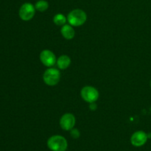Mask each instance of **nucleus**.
Returning <instances> with one entry per match:
<instances>
[{
  "instance_id": "nucleus-7",
  "label": "nucleus",
  "mask_w": 151,
  "mask_h": 151,
  "mask_svg": "<svg viewBox=\"0 0 151 151\" xmlns=\"http://www.w3.org/2000/svg\"><path fill=\"white\" fill-rule=\"evenodd\" d=\"M75 122L76 119L75 116L70 113L63 114L60 119V125L64 131H71L75 127Z\"/></svg>"
},
{
  "instance_id": "nucleus-6",
  "label": "nucleus",
  "mask_w": 151,
  "mask_h": 151,
  "mask_svg": "<svg viewBox=\"0 0 151 151\" xmlns=\"http://www.w3.org/2000/svg\"><path fill=\"white\" fill-rule=\"evenodd\" d=\"M40 60L44 66L51 67L54 66L57 62L55 55L54 53L49 50H44L40 53Z\"/></svg>"
},
{
  "instance_id": "nucleus-11",
  "label": "nucleus",
  "mask_w": 151,
  "mask_h": 151,
  "mask_svg": "<svg viewBox=\"0 0 151 151\" xmlns=\"http://www.w3.org/2000/svg\"><path fill=\"white\" fill-rule=\"evenodd\" d=\"M35 10L39 12H44L48 9L49 3L46 0H38L35 4Z\"/></svg>"
},
{
  "instance_id": "nucleus-4",
  "label": "nucleus",
  "mask_w": 151,
  "mask_h": 151,
  "mask_svg": "<svg viewBox=\"0 0 151 151\" xmlns=\"http://www.w3.org/2000/svg\"><path fill=\"white\" fill-rule=\"evenodd\" d=\"M81 97L87 103H95L99 98V91L94 87L86 86L81 89Z\"/></svg>"
},
{
  "instance_id": "nucleus-13",
  "label": "nucleus",
  "mask_w": 151,
  "mask_h": 151,
  "mask_svg": "<svg viewBox=\"0 0 151 151\" xmlns=\"http://www.w3.org/2000/svg\"><path fill=\"white\" fill-rule=\"evenodd\" d=\"M71 136H72V137L73 139H78L80 137V131H78V129H76V128H72V130H71Z\"/></svg>"
},
{
  "instance_id": "nucleus-1",
  "label": "nucleus",
  "mask_w": 151,
  "mask_h": 151,
  "mask_svg": "<svg viewBox=\"0 0 151 151\" xmlns=\"http://www.w3.org/2000/svg\"><path fill=\"white\" fill-rule=\"evenodd\" d=\"M87 20V15L81 9L72 10L67 16V21L69 24L74 27H79L83 24Z\"/></svg>"
},
{
  "instance_id": "nucleus-14",
  "label": "nucleus",
  "mask_w": 151,
  "mask_h": 151,
  "mask_svg": "<svg viewBox=\"0 0 151 151\" xmlns=\"http://www.w3.org/2000/svg\"><path fill=\"white\" fill-rule=\"evenodd\" d=\"M150 86H151V81H150Z\"/></svg>"
},
{
  "instance_id": "nucleus-12",
  "label": "nucleus",
  "mask_w": 151,
  "mask_h": 151,
  "mask_svg": "<svg viewBox=\"0 0 151 151\" xmlns=\"http://www.w3.org/2000/svg\"><path fill=\"white\" fill-rule=\"evenodd\" d=\"M66 19L62 13H58L53 17V22L58 26H63L66 24Z\"/></svg>"
},
{
  "instance_id": "nucleus-3",
  "label": "nucleus",
  "mask_w": 151,
  "mask_h": 151,
  "mask_svg": "<svg viewBox=\"0 0 151 151\" xmlns=\"http://www.w3.org/2000/svg\"><path fill=\"white\" fill-rule=\"evenodd\" d=\"M60 79V72L55 68H50L44 72L43 75L44 82L47 85L52 86L57 85Z\"/></svg>"
},
{
  "instance_id": "nucleus-9",
  "label": "nucleus",
  "mask_w": 151,
  "mask_h": 151,
  "mask_svg": "<svg viewBox=\"0 0 151 151\" xmlns=\"http://www.w3.org/2000/svg\"><path fill=\"white\" fill-rule=\"evenodd\" d=\"M60 32H61L63 38L67 40L72 39L75 35V29L70 24H64L63 26H62Z\"/></svg>"
},
{
  "instance_id": "nucleus-5",
  "label": "nucleus",
  "mask_w": 151,
  "mask_h": 151,
  "mask_svg": "<svg viewBox=\"0 0 151 151\" xmlns=\"http://www.w3.org/2000/svg\"><path fill=\"white\" fill-rule=\"evenodd\" d=\"M35 13V7L32 4L29 2L24 3L21 6L19 14L23 21H29L33 18Z\"/></svg>"
},
{
  "instance_id": "nucleus-2",
  "label": "nucleus",
  "mask_w": 151,
  "mask_h": 151,
  "mask_svg": "<svg viewBox=\"0 0 151 151\" xmlns=\"http://www.w3.org/2000/svg\"><path fill=\"white\" fill-rule=\"evenodd\" d=\"M47 146L52 151H65L67 149L68 143L63 137L55 135L49 139Z\"/></svg>"
},
{
  "instance_id": "nucleus-10",
  "label": "nucleus",
  "mask_w": 151,
  "mask_h": 151,
  "mask_svg": "<svg viewBox=\"0 0 151 151\" xmlns=\"http://www.w3.org/2000/svg\"><path fill=\"white\" fill-rule=\"evenodd\" d=\"M56 63H57V65L59 69H62V70H64V69H67L69 66V65H70L71 59L66 55H63L60 56L58 58Z\"/></svg>"
},
{
  "instance_id": "nucleus-8",
  "label": "nucleus",
  "mask_w": 151,
  "mask_h": 151,
  "mask_svg": "<svg viewBox=\"0 0 151 151\" xmlns=\"http://www.w3.org/2000/svg\"><path fill=\"white\" fill-rule=\"evenodd\" d=\"M147 139L148 136L145 132L142 131H138L134 133L131 136V142L135 147H141L147 142Z\"/></svg>"
}]
</instances>
